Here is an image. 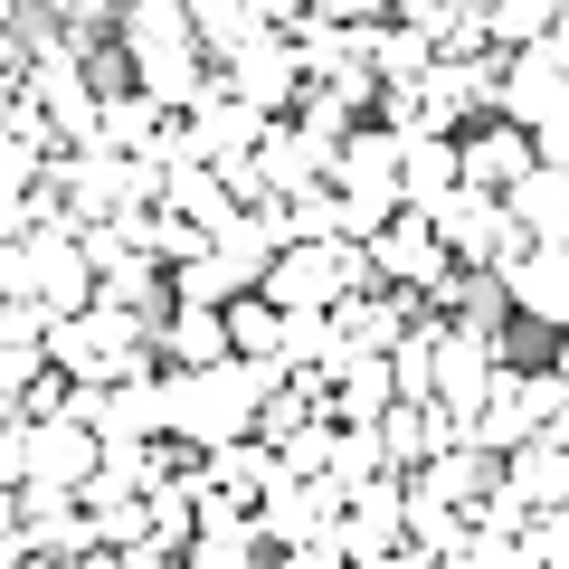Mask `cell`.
Returning a JSON list of instances; mask_svg holds the SVG:
<instances>
[{"instance_id":"6da1fadb","label":"cell","mask_w":569,"mask_h":569,"mask_svg":"<svg viewBox=\"0 0 569 569\" xmlns=\"http://www.w3.org/2000/svg\"><path fill=\"white\" fill-rule=\"evenodd\" d=\"M456 162H466V190H485V200H512V190L541 171V142H531L522 123L485 114V123H466V133H456Z\"/></svg>"},{"instance_id":"7a4b0ae2","label":"cell","mask_w":569,"mask_h":569,"mask_svg":"<svg viewBox=\"0 0 569 569\" xmlns=\"http://www.w3.org/2000/svg\"><path fill=\"white\" fill-rule=\"evenodd\" d=\"M503 485H512V475H503V456H493V447H466V437H456V447H447L437 466L418 475V493L456 503L466 522H485V512H493V493H503Z\"/></svg>"},{"instance_id":"3957f363","label":"cell","mask_w":569,"mask_h":569,"mask_svg":"<svg viewBox=\"0 0 569 569\" xmlns=\"http://www.w3.org/2000/svg\"><path fill=\"white\" fill-rule=\"evenodd\" d=\"M380 447H389V475H427L437 456L456 447V418H447L437 399H399V408L380 418Z\"/></svg>"},{"instance_id":"277c9868","label":"cell","mask_w":569,"mask_h":569,"mask_svg":"<svg viewBox=\"0 0 569 569\" xmlns=\"http://www.w3.org/2000/svg\"><path fill=\"white\" fill-rule=\"evenodd\" d=\"M485 399H493V342H475V332L447 323V342H437V408L466 427Z\"/></svg>"},{"instance_id":"5b68a950","label":"cell","mask_w":569,"mask_h":569,"mask_svg":"<svg viewBox=\"0 0 569 569\" xmlns=\"http://www.w3.org/2000/svg\"><path fill=\"white\" fill-rule=\"evenodd\" d=\"M512 493H522V512L541 522V512H569V447H550V437H531V447L503 456Z\"/></svg>"},{"instance_id":"8992f818","label":"cell","mask_w":569,"mask_h":569,"mask_svg":"<svg viewBox=\"0 0 569 569\" xmlns=\"http://www.w3.org/2000/svg\"><path fill=\"white\" fill-rule=\"evenodd\" d=\"M399 190H408V209H437L447 190H466V162H456V142L447 133H418L399 152Z\"/></svg>"},{"instance_id":"52a82bcc","label":"cell","mask_w":569,"mask_h":569,"mask_svg":"<svg viewBox=\"0 0 569 569\" xmlns=\"http://www.w3.org/2000/svg\"><path fill=\"white\" fill-rule=\"evenodd\" d=\"M503 209H522L531 238H541V257H560V266H569V181H560V171H531V181L512 190Z\"/></svg>"},{"instance_id":"ba28073f","label":"cell","mask_w":569,"mask_h":569,"mask_svg":"<svg viewBox=\"0 0 569 569\" xmlns=\"http://www.w3.org/2000/svg\"><path fill=\"white\" fill-rule=\"evenodd\" d=\"M228 351H238V361H266V370H284V361H276V351H284V313L266 305V284L228 305Z\"/></svg>"},{"instance_id":"9c48e42d","label":"cell","mask_w":569,"mask_h":569,"mask_svg":"<svg viewBox=\"0 0 569 569\" xmlns=\"http://www.w3.org/2000/svg\"><path fill=\"white\" fill-rule=\"evenodd\" d=\"M332 485H342V503H351V493H370V485H389L380 427H342V437H332Z\"/></svg>"},{"instance_id":"30bf717a","label":"cell","mask_w":569,"mask_h":569,"mask_svg":"<svg viewBox=\"0 0 569 569\" xmlns=\"http://www.w3.org/2000/svg\"><path fill=\"white\" fill-rule=\"evenodd\" d=\"M503 284H512V305H522V313H541V323L569 332V266L560 257H531L522 276H503Z\"/></svg>"},{"instance_id":"8fae6325","label":"cell","mask_w":569,"mask_h":569,"mask_svg":"<svg viewBox=\"0 0 569 569\" xmlns=\"http://www.w3.org/2000/svg\"><path fill=\"white\" fill-rule=\"evenodd\" d=\"M531 142H541V171H560V181H569V114H550Z\"/></svg>"}]
</instances>
